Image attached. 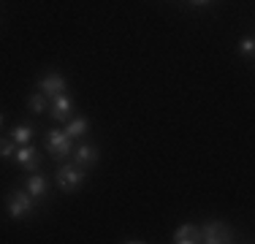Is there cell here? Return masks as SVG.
I'll list each match as a JSON object with an SVG mask.
<instances>
[{"label":"cell","mask_w":255,"mask_h":244,"mask_svg":"<svg viewBox=\"0 0 255 244\" xmlns=\"http://www.w3.org/2000/svg\"><path fill=\"white\" fill-rule=\"evenodd\" d=\"M30 212H33V195H30V193L14 190L8 195V215L11 217L22 220V217H27Z\"/></svg>","instance_id":"6da1fadb"},{"label":"cell","mask_w":255,"mask_h":244,"mask_svg":"<svg viewBox=\"0 0 255 244\" xmlns=\"http://www.w3.org/2000/svg\"><path fill=\"white\" fill-rule=\"evenodd\" d=\"M82 179H84V168H79L76 163L74 166H60V171H57V185L63 187V190H76L79 185H82Z\"/></svg>","instance_id":"7a4b0ae2"},{"label":"cell","mask_w":255,"mask_h":244,"mask_svg":"<svg viewBox=\"0 0 255 244\" xmlns=\"http://www.w3.org/2000/svg\"><path fill=\"white\" fill-rule=\"evenodd\" d=\"M71 152V138L65 136V133L60 130H52L49 133V155L54 157V160H65Z\"/></svg>","instance_id":"3957f363"},{"label":"cell","mask_w":255,"mask_h":244,"mask_svg":"<svg viewBox=\"0 0 255 244\" xmlns=\"http://www.w3.org/2000/svg\"><path fill=\"white\" fill-rule=\"evenodd\" d=\"M201 242H209V244H226L231 242V234L223 223H206L201 228Z\"/></svg>","instance_id":"277c9868"},{"label":"cell","mask_w":255,"mask_h":244,"mask_svg":"<svg viewBox=\"0 0 255 244\" xmlns=\"http://www.w3.org/2000/svg\"><path fill=\"white\" fill-rule=\"evenodd\" d=\"M14 155H16V163H19L22 168H27L30 174L38 171V152H35L33 146L22 144V146H16V149H14Z\"/></svg>","instance_id":"5b68a950"},{"label":"cell","mask_w":255,"mask_h":244,"mask_svg":"<svg viewBox=\"0 0 255 244\" xmlns=\"http://www.w3.org/2000/svg\"><path fill=\"white\" fill-rule=\"evenodd\" d=\"M63 90H65V79L60 76V73H49V76H44V82H41V93H44V95H54V98H57Z\"/></svg>","instance_id":"8992f818"},{"label":"cell","mask_w":255,"mask_h":244,"mask_svg":"<svg viewBox=\"0 0 255 244\" xmlns=\"http://www.w3.org/2000/svg\"><path fill=\"white\" fill-rule=\"evenodd\" d=\"M98 163V149L95 146H79L76 149V166L79 168H93Z\"/></svg>","instance_id":"52a82bcc"},{"label":"cell","mask_w":255,"mask_h":244,"mask_svg":"<svg viewBox=\"0 0 255 244\" xmlns=\"http://www.w3.org/2000/svg\"><path fill=\"white\" fill-rule=\"evenodd\" d=\"M174 242H177V244H196V242H201V228H196V225H182L177 234H174Z\"/></svg>","instance_id":"ba28073f"},{"label":"cell","mask_w":255,"mask_h":244,"mask_svg":"<svg viewBox=\"0 0 255 244\" xmlns=\"http://www.w3.org/2000/svg\"><path fill=\"white\" fill-rule=\"evenodd\" d=\"M71 109H74V106H71V98L60 93L57 98H54V106H52V117L63 122V120H68V117H71Z\"/></svg>","instance_id":"9c48e42d"},{"label":"cell","mask_w":255,"mask_h":244,"mask_svg":"<svg viewBox=\"0 0 255 244\" xmlns=\"http://www.w3.org/2000/svg\"><path fill=\"white\" fill-rule=\"evenodd\" d=\"M27 193L33 195V198L44 195V193H46V182H44V176H38V174L30 176V182H27Z\"/></svg>","instance_id":"30bf717a"},{"label":"cell","mask_w":255,"mask_h":244,"mask_svg":"<svg viewBox=\"0 0 255 244\" xmlns=\"http://www.w3.org/2000/svg\"><path fill=\"white\" fill-rule=\"evenodd\" d=\"M30 138H33V127H30V125H19V127L11 130V141H14V144H27Z\"/></svg>","instance_id":"8fae6325"},{"label":"cell","mask_w":255,"mask_h":244,"mask_svg":"<svg viewBox=\"0 0 255 244\" xmlns=\"http://www.w3.org/2000/svg\"><path fill=\"white\" fill-rule=\"evenodd\" d=\"M87 127H90V122H87V120H74L68 127H65V136H68V138H76V136H82V133L87 130Z\"/></svg>","instance_id":"7c38bea8"},{"label":"cell","mask_w":255,"mask_h":244,"mask_svg":"<svg viewBox=\"0 0 255 244\" xmlns=\"http://www.w3.org/2000/svg\"><path fill=\"white\" fill-rule=\"evenodd\" d=\"M27 106H30V112H35V114L44 112V109H46V95H44V93H35V95L27 101Z\"/></svg>","instance_id":"4fadbf2b"},{"label":"cell","mask_w":255,"mask_h":244,"mask_svg":"<svg viewBox=\"0 0 255 244\" xmlns=\"http://www.w3.org/2000/svg\"><path fill=\"white\" fill-rule=\"evenodd\" d=\"M14 141L11 138H0V157H8V155H14Z\"/></svg>","instance_id":"5bb4252c"},{"label":"cell","mask_w":255,"mask_h":244,"mask_svg":"<svg viewBox=\"0 0 255 244\" xmlns=\"http://www.w3.org/2000/svg\"><path fill=\"white\" fill-rule=\"evenodd\" d=\"M253 49H255V41H253V38H245V41H242V52H245L247 57L253 54Z\"/></svg>","instance_id":"9a60e30c"},{"label":"cell","mask_w":255,"mask_h":244,"mask_svg":"<svg viewBox=\"0 0 255 244\" xmlns=\"http://www.w3.org/2000/svg\"><path fill=\"white\" fill-rule=\"evenodd\" d=\"M193 3H196V5H206L209 0H193Z\"/></svg>","instance_id":"2e32d148"},{"label":"cell","mask_w":255,"mask_h":244,"mask_svg":"<svg viewBox=\"0 0 255 244\" xmlns=\"http://www.w3.org/2000/svg\"><path fill=\"white\" fill-rule=\"evenodd\" d=\"M0 125H3V117H0Z\"/></svg>","instance_id":"e0dca14e"}]
</instances>
